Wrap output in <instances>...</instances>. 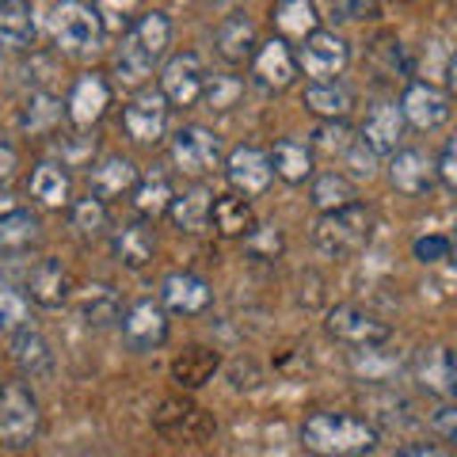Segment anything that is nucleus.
Here are the masks:
<instances>
[{
	"instance_id": "31",
	"label": "nucleus",
	"mask_w": 457,
	"mask_h": 457,
	"mask_svg": "<svg viewBox=\"0 0 457 457\" xmlns=\"http://www.w3.org/2000/svg\"><path fill=\"white\" fill-rule=\"evenodd\" d=\"M210 210H213V191L206 187V183H191V187H183V195L171 198L168 218L179 233H206Z\"/></svg>"
},
{
	"instance_id": "10",
	"label": "nucleus",
	"mask_w": 457,
	"mask_h": 457,
	"mask_svg": "<svg viewBox=\"0 0 457 457\" xmlns=\"http://www.w3.org/2000/svg\"><path fill=\"white\" fill-rule=\"evenodd\" d=\"M294 57H297V73L309 77V84H328V80H339V73L347 69L351 46L343 42V35L320 27L317 35H309L302 46L294 50Z\"/></svg>"
},
{
	"instance_id": "51",
	"label": "nucleus",
	"mask_w": 457,
	"mask_h": 457,
	"mask_svg": "<svg viewBox=\"0 0 457 457\" xmlns=\"http://www.w3.org/2000/svg\"><path fill=\"white\" fill-rule=\"evenodd\" d=\"M332 12V20H378L381 16V8L378 4H370V0H339V4L328 8Z\"/></svg>"
},
{
	"instance_id": "22",
	"label": "nucleus",
	"mask_w": 457,
	"mask_h": 457,
	"mask_svg": "<svg viewBox=\"0 0 457 457\" xmlns=\"http://www.w3.org/2000/svg\"><path fill=\"white\" fill-rule=\"evenodd\" d=\"M27 290H31V302L42 305V309H62L73 302V275L62 260L54 255H42V260L27 270Z\"/></svg>"
},
{
	"instance_id": "29",
	"label": "nucleus",
	"mask_w": 457,
	"mask_h": 457,
	"mask_svg": "<svg viewBox=\"0 0 457 457\" xmlns=\"http://www.w3.org/2000/svg\"><path fill=\"white\" fill-rule=\"evenodd\" d=\"M65 119V104L46 88H31V96L20 107V130L27 137H57V126Z\"/></svg>"
},
{
	"instance_id": "7",
	"label": "nucleus",
	"mask_w": 457,
	"mask_h": 457,
	"mask_svg": "<svg viewBox=\"0 0 457 457\" xmlns=\"http://www.w3.org/2000/svg\"><path fill=\"white\" fill-rule=\"evenodd\" d=\"M328 336L336 343H343L347 351H366V347H385L393 339V328L385 324L381 317H374L370 309L354 305V302H339L328 309L324 317Z\"/></svg>"
},
{
	"instance_id": "45",
	"label": "nucleus",
	"mask_w": 457,
	"mask_h": 457,
	"mask_svg": "<svg viewBox=\"0 0 457 457\" xmlns=\"http://www.w3.org/2000/svg\"><path fill=\"white\" fill-rule=\"evenodd\" d=\"M354 130L347 122H317V130L309 134V149L312 153H328V156H343L351 149Z\"/></svg>"
},
{
	"instance_id": "12",
	"label": "nucleus",
	"mask_w": 457,
	"mask_h": 457,
	"mask_svg": "<svg viewBox=\"0 0 457 457\" xmlns=\"http://www.w3.org/2000/svg\"><path fill=\"white\" fill-rule=\"evenodd\" d=\"M203 84H206V65H203V57H198L195 50H179V54H171L168 62H164L156 92L164 96L168 107L187 111V107H195L198 99H203Z\"/></svg>"
},
{
	"instance_id": "47",
	"label": "nucleus",
	"mask_w": 457,
	"mask_h": 457,
	"mask_svg": "<svg viewBox=\"0 0 457 457\" xmlns=\"http://www.w3.org/2000/svg\"><path fill=\"white\" fill-rule=\"evenodd\" d=\"M343 164H347V171H343L347 179H351V176H354V179H374V176H378V156L370 153L359 137H354L351 149L343 153Z\"/></svg>"
},
{
	"instance_id": "49",
	"label": "nucleus",
	"mask_w": 457,
	"mask_h": 457,
	"mask_svg": "<svg viewBox=\"0 0 457 457\" xmlns=\"http://www.w3.org/2000/svg\"><path fill=\"white\" fill-rule=\"evenodd\" d=\"M427 423H431V431L442 442H453L457 438V408H453V400H442L431 416H427Z\"/></svg>"
},
{
	"instance_id": "18",
	"label": "nucleus",
	"mask_w": 457,
	"mask_h": 457,
	"mask_svg": "<svg viewBox=\"0 0 457 457\" xmlns=\"http://www.w3.org/2000/svg\"><path fill=\"white\" fill-rule=\"evenodd\" d=\"M297 57H294V46H286L270 35L267 42H260L252 54V80L260 84L267 92H286L290 84H297Z\"/></svg>"
},
{
	"instance_id": "2",
	"label": "nucleus",
	"mask_w": 457,
	"mask_h": 457,
	"mask_svg": "<svg viewBox=\"0 0 457 457\" xmlns=\"http://www.w3.org/2000/svg\"><path fill=\"white\" fill-rule=\"evenodd\" d=\"M297 438L312 457H366L378 450L381 431L366 416L354 411H309L297 427Z\"/></svg>"
},
{
	"instance_id": "38",
	"label": "nucleus",
	"mask_w": 457,
	"mask_h": 457,
	"mask_svg": "<svg viewBox=\"0 0 457 457\" xmlns=\"http://www.w3.org/2000/svg\"><path fill=\"white\" fill-rule=\"evenodd\" d=\"M38 240H42V221H38V213H31V210L20 206L16 213L0 218V255H23V252L38 248Z\"/></svg>"
},
{
	"instance_id": "40",
	"label": "nucleus",
	"mask_w": 457,
	"mask_h": 457,
	"mask_svg": "<svg viewBox=\"0 0 457 457\" xmlns=\"http://www.w3.org/2000/svg\"><path fill=\"white\" fill-rule=\"evenodd\" d=\"M411 69H416V77L423 84H435V88H442V80L453 84V46L446 38H427L420 50V62Z\"/></svg>"
},
{
	"instance_id": "50",
	"label": "nucleus",
	"mask_w": 457,
	"mask_h": 457,
	"mask_svg": "<svg viewBox=\"0 0 457 457\" xmlns=\"http://www.w3.org/2000/svg\"><path fill=\"white\" fill-rule=\"evenodd\" d=\"M435 183H442L446 191H457V145L453 141H446L435 161Z\"/></svg>"
},
{
	"instance_id": "23",
	"label": "nucleus",
	"mask_w": 457,
	"mask_h": 457,
	"mask_svg": "<svg viewBox=\"0 0 457 457\" xmlns=\"http://www.w3.org/2000/svg\"><path fill=\"white\" fill-rule=\"evenodd\" d=\"M270 27H275V38L286 46H302L309 35L320 31V8L312 0H278L270 8Z\"/></svg>"
},
{
	"instance_id": "42",
	"label": "nucleus",
	"mask_w": 457,
	"mask_h": 457,
	"mask_svg": "<svg viewBox=\"0 0 457 457\" xmlns=\"http://www.w3.org/2000/svg\"><path fill=\"white\" fill-rule=\"evenodd\" d=\"M240 99H245V77H237V73H206L203 99H198L206 111L225 114V111H233Z\"/></svg>"
},
{
	"instance_id": "30",
	"label": "nucleus",
	"mask_w": 457,
	"mask_h": 457,
	"mask_svg": "<svg viewBox=\"0 0 457 457\" xmlns=\"http://www.w3.org/2000/svg\"><path fill=\"white\" fill-rule=\"evenodd\" d=\"M267 161H270V171H275L282 183H294V187L317 176V153H312L309 141H302V137L275 141V149L267 153Z\"/></svg>"
},
{
	"instance_id": "55",
	"label": "nucleus",
	"mask_w": 457,
	"mask_h": 457,
	"mask_svg": "<svg viewBox=\"0 0 457 457\" xmlns=\"http://www.w3.org/2000/svg\"><path fill=\"white\" fill-rule=\"evenodd\" d=\"M16 210H20V198L8 187H0V218H8V213H16Z\"/></svg>"
},
{
	"instance_id": "32",
	"label": "nucleus",
	"mask_w": 457,
	"mask_h": 457,
	"mask_svg": "<svg viewBox=\"0 0 457 457\" xmlns=\"http://www.w3.org/2000/svg\"><path fill=\"white\" fill-rule=\"evenodd\" d=\"M210 225H213V233L225 237V240H245L260 221H255V210H252L248 198L228 191V195H213Z\"/></svg>"
},
{
	"instance_id": "1",
	"label": "nucleus",
	"mask_w": 457,
	"mask_h": 457,
	"mask_svg": "<svg viewBox=\"0 0 457 457\" xmlns=\"http://www.w3.org/2000/svg\"><path fill=\"white\" fill-rule=\"evenodd\" d=\"M168 46H171L168 12H161V8L141 12V16L126 27V35L119 38V50H114V84L130 88V92L149 88V80L156 73V65L164 62Z\"/></svg>"
},
{
	"instance_id": "11",
	"label": "nucleus",
	"mask_w": 457,
	"mask_h": 457,
	"mask_svg": "<svg viewBox=\"0 0 457 457\" xmlns=\"http://www.w3.org/2000/svg\"><path fill=\"white\" fill-rule=\"evenodd\" d=\"M168 104H164V96L153 88H141L134 92V99L122 107V130L126 137L134 141V145L141 149H156L161 141L168 137Z\"/></svg>"
},
{
	"instance_id": "35",
	"label": "nucleus",
	"mask_w": 457,
	"mask_h": 457,
	"mask_svg": "<svg viewBox=\"0 0 457 457\" xmlns=\"http://www.w3.org/2000/svg\"><path fill=\"white\" fill-rule=\"evenodd\" d=\"M351 107H354V92L343 80L309 84V88H305V111L317 114L320 122H347Z\"/></svg>"
},
{
	"instance_id": "4",
	"label": "nucleus",
	"mask_w": 457,
	"mask_h": 457,
	"mask_svg": "<svg viewBox=\"0 0 457 457\" xmlns=\"http://www.w3.org/2000/svg\"><path fill=\"white\" fill-rule=\"evenodd\" d=\"M370 237H374V213L362 203L339 213H324L317 228H312V245L328 260H351V255H359L370 245Z\"/></svg>"
},
{
	"instance_id": "37",
	"label": "nucleus",
	"mask_w": 457,
	"mask_h": 457,
	"mask_svg": "<svg viewBox=\"0 0 457 457\" xmlns=\"http://www.w3.org/2000/svg\"><path fill=\"white\" fill-rule=\"evenodd\" d=\"M0 46L4 50H31L35 46V8L23 0H4L0 4Z\"/></svg>"
},
{
	"instance_id": "43",
	"label": "nucleus",
	"mask_w": 457,
	"mask_h": 457,
	"mask_svg": "<svg viewBox=\"0 0 457 457\" xmlns=\"http://www.w3.org/2000/svg\"><path fill=\"white\" fill-rule=\"evenodd\" d=\"M50 149H54V164L69 168H92L96 164V137L88 134H62V137H50Z\"/></svg>"
},
{
	"instance_id": "21",
	"label": "nucleus",
	"mask_w": 457,
	"mask_h": 457,
	"mask_svg": "<svg viewBox=\"0 0 457 457\" xmlns=\"http://www.w3.org/2000/svg\"><path fill=\"white\" fill-rule=\"evenodd\" d=\"M404 119H400V107L389 104V99H381L366 111V119L359 126V141L381 161V156H393L400 149V141H404Z\"/></svg>"
},
{
	"instance_id": "36",
	"label": "nucleus",
	"mask_w": 457,
	"mask_h": 457,
	"mask_svg": "<svg viewBox=\"0 0 457 457\" xmlns=\"http://www.w3.org/2000/svg\"><path fill=\"white\" fill-rule=\"evenodd\" d=\"M130 195H134L137 218L153 225V221L168 218V206H171V198H176V187H171V179L164 176V171H145Z\"/></svg>"
},
{
	"instance_id": "54",
	"label": "nucleus",
	"mask_w": 457,
	"mask_h": 457,
	"mask_svg": "<svg viewBox=\"0 0 457 457\" xmlns=\"http://www.w3.org/2000/svg\"><path fill=\"white\" fill-rule=\"evenodd\" d=\"M396 457H450L442 446H404V450H396Z\"/></svg>"
},
{
	"instance_id": "41",
	"label": "nucleus",
	"mask_w": 457,
	"mask_h": 457,
	"mask_svg": "<svg viewBox=\"0 0 457 457\" xmlns=\"http://www.w3.org/2000/svg\"><path fill=\"white\" fill-rule=\"evenodd\" d=\"M69 228H73L80 240H99L111 228L107 203H99V198H92V195L73 198V203H69Z\"/></svg>"
},
{
	"instance_id": "5",
	"label": "nucleus",
	"mask_w": 457,
	"mask_h": 457,
	"mask_svg": "<svg viewBox=\"0 0 457 457\" xmlns=\"http://www.w3.org/2000/svg\"><path fill=\"white\" fill-rule=\"evenodd\" d=\"M50 38L65 57H88L104 42V16L96 4H80V0H65V4L50 8Z\"/></svg>"
},
{
	"instance_id": "44",
	"label": "nucleus",
	"mask_w": 457,
	"mask_h": 457,
	"mask_svg": "<svg viewBox=\"0 0 457 457\" xmlns=\"http://www.w3.org/2000/svg\"><path fill=\"white\" fill-rule=\"evenodd\" d=\"M31 324V302L20 290L16 282L0 278V332H20V328Z\"/></svg>"
},
{
	"instance_id": "26",
	"label": "nucleus",
	"mask_w": 457,
	"mask_h": 457,
	"mask_svg": "<svg viewBox=\"0 0 457 457\" xmlns=\"http://www.w3.org/2000/svg\"><path fill=\"white\" fill-rule=\"evenodd\" d=\"M27 195L42 210H69V203H73V171H65L54 161H38L31 168V179H27Z\"/></svg>"
},
{
	"instance_id": "19",
	"label": "nucleus",
	"mask_w": 457,
	"mask_h": 457,
	"mask_svg": "<svg viewBox=\"0 0 457 457\" xmlns=\"http://www.w3.org/2000/svg\"><path fill=\"white\" fill-rule=\"evenodd\" d=\"M73 305H77V317L88 328H96V332L114 328L122 320V312H126L119 286H111V282H84V286H77Z\"/></svg>"
},
{
	"instance_id": "9",
	"label": "nucleus",
	"mask_w": 457,
	"mask_h": 457,
	"mask_svg": "<svg viewBox=\"0 0 457 457\" xmlns=\"http://www.w3.org/2000/svg\"><path fill=\"white\" fill-rule=\"evenodd\" d=\"M114 99L111 80L99 73V69H88L80 73L73 84H69V96H65V122L73 126L77 134H92Z\"/></svg>"
},
{
	"instance_id": "27",
	"label": "nucleus",
	"mask_w": 457,
	"mask_h": 457,
	"mask_svg": "<svg viewBox=\"0 0 457 457\" xmlns=\"http://www.w3.org/2000/svg\"><path fill=\"white\" fill-rule=\"evenodd\" d=\"M111 252H114V260H119L126 270L149 267L153 255H156V233H153V225L141 221V218L119 225V228H114V237H111Z\"/></svg>"
},
{
	"instance_id": "20",
	"label": "nucleus",
	"mask_w": 457,
	"mask_h": 457,
	"mask_svg": "<svg viewBox=\"0 0 457 457\" xmlns=\"http://www.w3.org/2000/svg\"><path fill=\"white\" fill-rule=\"evenodd\" d=\"M137 179H141V171L130 156L107 153L88 168V195L99 198V203H114V198L130 195L137 187Z\"/></svg>"
},
{
	"instance_id": "6",
	"label": "nucleus",
	"mask_w": 457,
	"mask_h": 457,
	"mask_svg": "<svg viewBox=\"0 0 457 457\" xmlns=\"http://www.w3.org/2000/svg\"><path fill=\"white\" fill-rule=\"evenodd\" d=\"M168 156H171V164H176L183 176H191L203 183L206 176H213V171H221L225 164V141L206 130V126H179L176 134L168 137Z\"/></svg>"
},
{
	"instance_id": "3",
	"label": "nucleus",
	"mask_w": 457,
	"mask_h": 457,
	"mask_svg": "<svg viewBox=\"0 0 457 457\" xmlns=\"http://www.w3.org/2000/svg\"><path fill=\"white\" fill-rule=\"evenodd\" d=\"M42 431V404L27 381L0 385V446L8 450H31Z\"/></svg>"
},
{
	"instance_id": "17",
	"label": "nucleus",
	"mask_w": 457,
	"mask_h": 457,
	"mask_svg": "<svg viewBox=\"0 0 457 457\" xmlns=\"http://www.w3.org/2000/svg\"><path fill=\"white\" fill-rule=\"evenodd\" d=\"M161 309L176 312V317H203V312L213 305V290L203 275H195V270H171V275L161 282Z\"/></svg>"
},
{
	"instance_id": "14",
	"label": "nucleus",
	"mask_w": 457,
	"mask_h": 457,
	"mask_svg": "<svg viewBox=\"0 0 457 457\" xmlns=\"http://www.w3.org/2000/svg\"><path fill=\"white\" fill-rule=\"evenodd\" d=\"M221 171H225L233 195L248 198V203L267 195L270 183H275V171H270V161H267V153L260 145H237L233 153H225Z\"/></svg>"
},
{
	"instance_id": "48",
	"label": "nucleus",
	"mask_w": 457,
	"mask_h": 457,
	"mask_svg": "<svg viewBox=\"0 0 457 457\" xmlns=\"http://www.w3.org/2000/svg\"><path fill=\"white\" fill-rule=\"evenodd\" d=\"M450 252H453V245H450L446 237H438V233L420 237L416 245H411V255H416L420 263H446V260H450Z\"/></svg>"
},
{
	"instance_id": "25",
	"label": "nucleus",
	"mask_w": 457,
	"mask_h": 457,
	"mask_svg": "<svg viewBox=\"0 0 457 457\" xmlns=\"http://www.w3.org/2000/svg\"><path fill=\"white\" fill-rule=\"evenodd\" d=\"M213 46H218V54L228 65L252 62L255 46H260V31H255L248 12H228V16L218 23V31H213Z\"/></svg>"
},
{
	"instance_id": "13",
	"label": "nucleus",
	"mask_w": 457,
	"mask_h": 457,
	"mask_svg": "<svg viewBox=\"0 0 457 457\" xmlns=\"http://www.w3.org/2000/svg\"><path fill=\"white\" fill-rule=\"evenodd\" d=\"M396 107H400V119H404V126H411V130H423V134L446 126L450 114H453L450 92L435 88V84H423V80H411Z\"/></svg>"
},
{
	"instance_id": "8",
	"label": "nucleus",
	"mask_w": 457,
	"mask_h": 457,
	"mask_svg": "<svg viewBox=\"0 0 457 457\" xmlns=\"http://www.w3.org/2000/svg\"><path fill=\"white\" fill-rule=\"evenodd\" d=\"M153 427L168 442H206L218 431V420L191 396H164L153 411Z\"/></svg>"
},
{
	"instance_id": "24",
	"label": "nucleus",
	"mask_w": 457,
	"mask_h": 457,
	"mask_svg": "<svg viewBox=\"0 0 457 457\" xmlns=\"http://www.w3.org/2000/svg\"><path fill=\"white\" fill-rule=\"evenodd\" d=\"M389 183H393V191L420 198L435 187V161L420 149H396L389 156Z\"/></svg>"
},
{
	"instance_id": "46",
	"label": "nucleus",
	"mask_w": 457,
	"mask_h": 457,
	"mask_svg": "<svg viewBox=\"0 0 457 457\" xmlns=\"http://www.w3.org/2000/svg\"><path fill=\"white\" fill-rule=\"evenodd\" d=\"M282 228L275 221H267V225H255L252 233L245 237V252L252 255V260H260V263H275L278 255H282Z\"/></svg>"
},
{
	"instance_id": "15",
	"label": "nucleus",
	"mask_w": 457,
	"mask_h": 457,
	"mask_svg": "<svg viewBox=\"0 0 457 457\" xmlns=\"http://www.w3.org/2000/svg\"><path fill=\"white\" fill-rule=\"evenodd\" d=\"M168 312L161 309V302H153V297H141V302L134 305H126L122 312V343L130 351L137 354H145V351H156V347H164V339H168Z\"/></svg>"
},
{
	"instance_id": "16",
	"label": "nucleus",
	"mask_w": 457,
	"mask_h": 457,
	"mask_svg": "<svg viewBox=\"0 0 457 457\" xmlns=\"http://www.w3.org/2000/svg\"><path fill=\"white\" fill-rule=\"evenodd\" d=\"M411 378H416L423 393H431L438 400H453V393H457L453 351L446 343H427V347H420L416 359H411Z\"/></svg>"
},
{
	"instance_id": "53",
	"label": "nucleus",
	"mask_w": 457,
	"mask_h": 457,
	"mask_svg": "<svg viewBox=\"0 0 457 457\" xmlns=\"http://www.w3.org/2000/svg\"><path fill=\"white\" fill-rule=\"evenodd\" d=\"M20 171V149L8 137H0V187H8Z\"/></svg>"
},
{
	"instance_id": "39",
	"label": "nucleus",
	"mask_w": 457,
	"mask_h": 457,
	"mask_svg": "<svg viewBox=\"0 0 457 457\" xmlns=\"http://www.w3.org/2000/svg\"><path fill=\"white\" fill-rule=\"evenodd\" d=\"M347 362H351V374L359 378L362 385H389L396 381V370H400V359L393 351H385V347H366V351H351L347 354Z\"/></svg>"
},
{
	"instance_id": "34",
	"label": "nucleus",
	"mask_w": 457,
	"mask_h": 457,
	"mask_svg": "<svg viewBox=\"0 0 457 457\" xmlns=\"http://www.w3.org/2000/svg\"><path fill=\"white\" fill-rule=\"evenodd\" d=\"M309 203H312V210H320V218L324 213H339V210L359 203V187H354V179H347L343 171L328 168V171H317V176H312Z\"/></svg>"
},
{
	"instance_id": "52",
	"label": "nucleus",
	"mask_w": 457,
	"mask_h": 457,
	"mask_svg": "<svg viewBox=\"0 0 457 457\" xmlns=\"http://www.w3.org/2000/svg\"><path fill=\"white\" fill-rule=\"evenodd\" d=\"M228 381H233V389H255V385L263 381L260 374V366H255L252 359H237V362H228Z\"/></svg>"
},
{
	"instance_id": "28",
	"label": "nucleus",
	"mask_w": 457,
	"mask_h": 457,
	"mask_svg": "<svg viewBox=\"0 0 457 457\" xmlns=\"http://www.w3.org/2000/svg\"><path fill=\"white\" fill-rule=\"evenodd\" d=\"M8 359L12 366L20 370L23 378H46L50 370H54V351H50V343L46 336L38 332V328H20V332H12V343H8Z\"/></svg>"
},
{
	"instance_id": "33",
	"label": "nucleus",
	"mask_w": 457,
	"mask_h": 457,
	"mask_svg": "<svg viewBox=\"0 0 457 457\" xmlns=\"http://www.w3.org/2000/svg\"><path fill=\"white\" fill-rule=\"evenodd\" d=\"M218 370H221V354L213 347L195 343V347H183L176 359H171V381H176L179 389H203Z\"/></svg>"
}]
</instances>
